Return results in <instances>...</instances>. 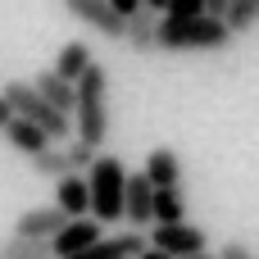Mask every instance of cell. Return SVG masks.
I'll list each match as a JSON object with an SVG mask.
<instances>
[{
  "instance_id": "d4e9b609",
  "label": "cell",
  "mask_w": 259,
  "mask_h": 259,
  "mask_svg": "<svg viewBox=\"0 0 259 259\" xmlns=\"http://www.w3.org/2000/svg\"><path fill=\"white\" fill-rule=\"evenodd\" d=\"M9 118H14V109H9V100L0 96V132H5V123H9Z\"/></svg>"
},
{
  "instance_id": "8992f818",
  "label": "cell",
  "mask_w": 259,
  "mask_h": 259,
  "mask_svg": "<svg viewBox=\"0 0 259 259\" xmlns=\"http://www.w3.org/2000/svg\"><path fill=\"white\" fill-rule=\"evenodd\" d=\"M64 9H68L77 23H87L91 32L109 36V41H123V32H127V18H123L109 0H64Z\"/></svg>"
},
{
  "instance_id": "484cf974",
  "label": "cell",
  "mask_w": 259,
  "mask_h": 259,
  "mask_svg": "<svg viewBox=\"0 0 259 259\" xmlns=\"http://www.w3.org/2000/svg\"><path fill=\"white\" fill-rule=\"evenodd\" d=\"M223 9H228V0H205V14H219L223 18Z\"/></svg>"
},
{
  "instance_id": "d6986e66",
  "label": "cell",
  "mask_w": 259,
  "mask_h": 259,
  "mask_svg": "<svg viewBox=\"0 0 259 259\" xmlns=\"http://www.w3.org/2000/svg\"><path fill=\"white\" fill-rule=\"evenodd\" d=\"M223 23H228V32H232V36H246V32L259 23V0H228Z\"/></svg>"
},
{
  "instance_id": "ba28073f",
  "label": "cell",
  "mask_w": 259,
  "mask_h": 259,
  "mask_svg": "<svg viewBox=\"0 0 259 259\" xmlns=\"http://www.w3.org/2000/svg\"><path fill=\"white\" fill-rule=\"evenodd\" d=\"M146 246H150L146 232L141 228H127L118 237H100L96 246H87V250H77V255H68V259H137Z\"/></svg>"
},
{
  "instance_id": "30bf717a",
  "label": "cell",
  "mask_w": 259,
  "mask_h": 259,
  "mask_svg": "<svg viewBox=\"0 0 259 259\" xmlns=\"http://www.w3.org/2000/svg\"><path fill=\"white\" fill-rule=\"evenodd\" d=\"M150 196H155L150 178H146V173H127V200H123V219H127L132 228H141V232H150Z\"/></svg>"
},
{
  "instance_id": "6da1fadb",
  "label": "cell",
  "mask_w": 259,
  "mask_h": 259,
  "mask_svg": "<svg viewBox=\"0 0 259 259\" xmlns=\"http://www.w3.org/2000/svg\"><path fill=\"white\" fill-rule=\"evenodd\" d=\"M73 87H77V109H73L77 141H87L91 150H105V141H109V73L100 64H91Z\"/></svg>"
},
{
  "instance_id": "277c9868",
  "label": "cell",
  "mask_w": 259,
  "mask_h": 259,
  "mask_svg": "<svg viewBox=\"0 0 259 259\" xmlns=\"http://www.w3.org/2000/svg\"><path fill=\"white\" fill-rule=\"evenodd\" d=\"M5 100H9V109L18 118H32L50 141H68L73 137V114H59L55 105H46L32 82H5Z\"/></svg>"
},
{
  "instance_id": "7c38bea8",
  "label": "cell",
  "mask_w": 259,
  "mask_h": 259,
  "mask_svg": "<svg viewBox=\"0 0 259 259\" xmlns=\"http://www.w3.org/2000/svg\"><path fill=\"white\" fill-rule=\"evenodd\" d=\"M123 41H127L137 55H150V50H159V14L141 5V9L127 18V32H123Z\"/></svg>"
},
{
  "instance_id": "ac0fdd59",
  "label": "cell",
  "mask_w": 259,
  "mask_h": 259,
  "mask_svg": "<svg viewBox=\"0 0 259 259\" xmlns=\"http://www.w3.org/2000/svg\"><path fill=\"white\" fill-rule=\"evenodd\" d=\"M32 168H36L41 178H50V182H59L64 173H77V168H73V155H68V146H64V150L46 146L41 155H32Z\"/></svg>"
},
{
  "instance_id": "e0dca14e",
  "label": "cell",
  "mask_w": 259,
  "mask_h": 259,
  "mask_svg": "<svg viewBox=\"0 0 259 259\" xmlns=\"http://www.w3.org/2000/svg\"><path fill=\"white\" fill-rule=\"evenodd\" d=\"M91 64H96L91 46H87V41H68V46L59 50V59H55V73H59L64 82H77V77H82Z\"/></svg>"
},
{
  "instance_id": "44dd1931",
  "label": "cell",
  "mask_w": 259,
  "mask_h": 259,
  "mask_svg": "<svg viewBox=\"0 0 259 259\" xmlns=\"http://www.w3.org/2000/svg\"><path fill=\"white\" fill-rule=\"evenodd\" d=\"M196 14H205V0H168L164 9V18H196Z\"/></svg>"
},
{
  "instance_id": "9a60e30c",
  "label": "cell",
  "mask_w": 259,
  "mask_h": 259,
  "mask_svg": "<svg viewBox=\"0 0 259 259\" xmlns=\"http://www.w3.org/2000/svg\"><path fill=\"white\" fill-rule=\"evenodd\" d=\"M5 137H9V146H14V150H23L27 159H32V155H41V150L50 146V137H46L32 118H18V114L5 123Z\"/></svg>"
},
{
  "instance_id": "3957f363",
  "label": "cell",
  "mask_w": 259,
  "mask_h": 259,
  "mask_svg": "<svg viewBox=\"0 0 259 259\" xmlns=\"http://www.w3.org/2000/svg\"><path fill=\"white\" fill-rule=\"evenodd\" d=\"M87 187H91V219H100L105 228L123 219V200H127V168L118 155H96V164L87 168Z\"/></svg>"
},
{
  "instance_id": "83f0119b",
  "label": "cell",
  "mask_w": 259,
  "mask_h": 259,
  "mask_svg": "<svg viewBox=\"0 0 259 259\" xmlns=\"http://www.w3.org/2000/svg\"><path fill=\"white\" fill-rule=\"evenodd\" d=\"M187 259H219V255H209V250H200V255H187Z\"/></svg>"
},
{
  "instance_id": "cb8c5ba5",
  "label": "cell",
  "mask_w": 259,
  "mask_h": 259,
  "mask_svg": "<svg viewBox=\"0 0 259 259\" xmlns=\"http://www.w3.org/2000/svg\"><path fill=\"white\" fill-rule=\"evenodd\" d=\"M137 259H173V255H164L159 246H146V250H141V255H137Z\"/></svg>"
},
{
  "instance_id": "7402d4cb",
  "label": "cell",
  "mask_w": 259,
  "mask_h": 259,
  "mask_svg": "<svg viewBox=\"0 0 259 259\" xmlns=\"http://www.w3.org/2000/svg\"><path fill=\"white\" fill-rule=\"evenodd\" d=\"M219 259H259L255 250H250V246H246V241H228V246H223V255Z\"/></svg>"
},
{
  "instance_id": "8fae6325",
  "label": "cell",
  "mask_w": 259,
  "mask_h": 259,
  "mask_svg": "<svg viewBox=\"0 0 259 259\" xmlns=\"http://www.w3.org/2000/svg\"><path fill=\"white\" fill-rule=\"evenodd\" d=\"M64 223H68V214H64L59 205H41V209H27V214H18L14 232H18V237H41V241H50V237H55Z\"/></svg>"
},
{
  "instance_id": "52a82bcc",
  "label": "cell",
  "mask_w": 259,
  "mask_h": 259,
  "mask_svg": "<svg viewBox=\"0 0 259 259\" xmlns=\"http://www.w3.org/2000/svg\"><path fill=\"white\" fill-rule=\"evenodd\" d=\"M105 237V223L100 219H68L55 237H50V250H55V259H68V255H77V250H87V246H96Z\"/></svg>"
},
{
  "instance_id": "603a6c76",
  "label": "cell",
  "mask_w": 259,
  "mask_h": 259,
  "mask_svg": "<svg viewBox=\"0 0 259 259\" xmlns=\"http://www.w3.org/2000/svg\"><path fill=\"white\" fill-rule=\"evenodd\" d=\"M109 5H114V9H118V14H123V18H132V14H137V9H141V0H109Z\"/></svg>"
},
{
  "instance_id": "4fadbf2b",
  "label": "cell",
  "mask_w": 259,
  "mask_h": 259,
  "mask_svg": "<svg viewBox=\"0 0 259 259\" xmlns=\"http://www.w3.org/2000/svg\"><path fill=\"white\" fill-rule=\"evenodd\" d=\"M141 173L150 178V187H182V159H178V150H168V146L150 150Z\"/></svg>"
},
{
  "instance_id": "2e32d148",
  "label": "cell",
  "mask_w": 259,
  "mask_h": 259,
  "mask_svg": "<svg viewBox=\"0 0 259 259\" xmlns=\"http://www.w3.org/2000/svg\"><path fill=\"white\" fill-rule=\"evenodd\" d=\"M182 219H187V191L182 187H155L150 223H182Z\"/></svg>"
},
{
  "instance_id": "9c48e42d",
  "label": "cell",
  "mask_w": 259,
  "mask_h": 259,
  "mask_svg": "<svg viewBox=\"0 0 259 259\" xmlns=\"http://www.w3.org/2000/svg\"><path fill=\"white\" fill-rule=\"evenodd\" d=\"M55 205L68 214V219H87L91 214V187H87V173H64L55 182Z\"/></svg>"
},
{
  "instance_id": "5bb4252c",
  "label": "cell",
  "mask_w": 259,
  "mask_h": 259,
  "mask_svg": "<svg viewBox=\"0 0 259 259\" xmlns=\"http://www.w3.org/2000/svg\"><path fill=\"white\" fill-rule=\"evenodd\" d=\"M32 87H36V91H41V100H46V105H55L59 114H73V109H77V87H73V82H64L55 68H50V73H41V77H32Z\"/></svg>"
},
{
  "instance_id": "f1b7e54d",
  "label": "cell",
  "mask_w": 259,
  "mask_h": 259,
  "mask_svg": "<svg viewBox=\"0 0 259 259\" xmlns=\"http://www.w3.org/2000/svg\"><path fill=\"white\" fill-rule=\"evenodd\" d=\"M0 259H5V255H0Z\"/></svg>"
},
{
  "instance_id": "4316f807",
  "label": "cell",
  "mask_w": 259,
  "mask_h": 259,
  "mask_svg": "<svg viewBox=\"0 0 259 259\" xmlns=\"http://www.w3.org/2000/svg\"><path fill=\"white\" fill-rule=\"evenodd\" d=\"M141 5H146V9H155V14H164V9H168V0H141Z\"/></svg>"
},
{
  "instance_id": "ffe728a7",
  "label": "cell",
  "mask_w": 259,
  "mask_h": 259,
  "mask_svg": "<svg viewBox=\"0 0 259 259\" xmlns=\"http://www.w3.org/2000/svg\"><path fill=\"white\" fill-rule=\"evenodd\" d=\"M0 255L5 259H55V250H50V241H41V237H18V232H14Z\"/></svg>"
},
{
  "instance_id": "7a4b0ae2",
  "label": "cell",
  "mask_w": 259,
  "mask_h": 259,
  "mask_svg": "<svg viewBox=\"0 0 259 259\" xmlns=\"http://www.w3.org/2000/svg\"><path fill=\"white\" fill-rule=\"evenodd\" d=\"M237 36L219 14H196V18H159V50H228Z\"/></svg>"
},
{
  "instance_id": "5b68a950",
  "label": "cell",
  "mask_w": 259,
  "mask_h": 259,
  "mask_svg": "<svg viewBox=\"0 0 259 259\" xmlns=\"http://www.w3.org/2000/svg\"><path fill=\"white\" fill-rule=\"evenodd\" d=\"M150 246H159L164 255L173 259H187V255H200V250H209V237H205V228H196V223H155L150 228Z\"/></svg>"
}]
</instances>
